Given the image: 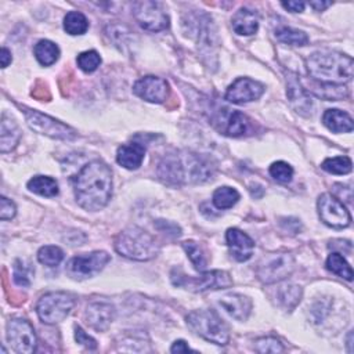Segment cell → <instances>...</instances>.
<instances>
[{
  "label": "cell",
  "instance_id": "cell-26",
  "mask_svg": "<svg viewBox=\"0 0 354 354\" xmlns=\"http://www.w3.org/2000/svg\"><path fill=\"white\" fill-rule=\"evenodd\" d=\"M28 189L41 196H55L58 194V184L48 176H35L28 181Z\"/></svg>",
  "mask_w": 354,
  "mask_h": 354
},
{
  "label": "cell",
  "instance_id": "cell-35",
  "mask_svg": "<svg viewBox=\"0 0 354 354\" xmlns=\"http://www.w3.org/2000/svg\"><path fill=\"white\" fill-rule=\"evenodd\" d=\"M76 62H77V66L83 71V72H87V73H91L94 72L100 64H101V57L97 51L94 50H90V51H83L77 55L76 58Z\"/></svg>",
  "mask_w": 354,
  "mask_h": 354
},
{
  "label": "cell",
  "instance_id": "cell-25",
  "mask_svg": "<svg viewBox=\"0 0 354 354\" xmlns=\"http://www.w3.org/2000/svg\"><path fill=\"white\" fill-rule=\"evenodd\" d=\"M303 88L307 93H313L317 97H321L325 100H332V101L347 97V88L343 84H340V86L324 84V83H318V82L313 80L310 87H303Z\"/></svg>",
  "mask_w": 354,
  "mask_h": 354
},
{
  "label": "cell",
  "instance_id": "cell-19",
  "mask_svg": "<svg viewBox=\"0 0 354 354\" xmlns=\"http://www.w3.org/2000/svg\"><path fill=\"white\" fill-rule=\"evenodd\" d=\"M220 306L235 319L245 321L252 311V300L248 296L232 293L220 300Z\"/></svg>",
  "mask_w": 354,
  "mask_h": 354
},
{
  "label": "cell",
  "instance_id": "cell-4",
  "mask_svg": "<svg viewBox=\"0 0 354 354\" xmlns=\"http://www.w3.org/2000/svg\"><path fill=\"white\" fill-rule=\"evenodd\" d=\"M115 249L119 254L138 261L151 260L159 252L155 238L138 227H127L115 238Z\"/></svg>",
  "mask_w": 354,
  "mask_h": 354
},
{
  "label": "cell",
  "instance_id": "cell-16",
  "mask_svg": "<svg viewBox=\"0 0 354 354\" xmlns=\"http://www.w3.org/2000/svg\"><path fill=\"white\" fill-rule=\"evenodd\" d=\"M214 123L217 129L231 137H238L245 134L249 130V119L238 112V111H230L227 108L220 109L214 118Z\"/></svg>",
  "mask_w": 354,
  "mask_h": 354
},
{
  "label": "cell",
  "instance_id": "cell-13",
  "mask_svg": "<svg viewBox=\"0 0 354 354\" xmlns=\"http://www.w3.org/2000/svg\"><path fill=\"white\" fill-rule=\"evenodd\" d=\"M7 340L11 348L19 354H30L36 350V333L28 319H10L7 322Z\"/></svg>",
  "mask_w": 354,
  "mask_h": 354
},
{
  "label": "cell",
  "instance_id": "cell-23",
  "mask_svg": "<svg viewBox=\"0 0 354 354\" xmlns=\"http://www.w3.org/2000/svg\"><path fill=\"white\" fill-rule=\"evenodd\" d=\"M21 138V131L14 119L3 113L0 122V151L3 153L14 149Z\"/></svg>",
  "mask_w": 354,
  "mask_h": 354
},
{
  "label": "cell",
  "instance_id": "cell-32",
  "mask_svg": "<svg viewBox=\"0 0 354 354\" xmlns=\"http://www.w3.org/2000/svg\"><path fill=\"white\" fill-rule=\"evenodd\" d=\"M277 39L281 43L289 44V46H304L308 43V36L303 30L292 29V28H281L275 32Z\"/></svg>",
  "mask_w": 354,
  "mask_h": 354
},
{
  "label": "cell",
  "instance_id": "cell-27",
  "mask_svg": "<svg viewBox=\"0 0 354 354\" xmlns=\"http://www.w3.org/2000/svg\"><path fill=\"white\" fill-rule=\"evenodd\" d=\"M33 54L41 65L50 66L58 59L59 48L55 43H53L50 40H40L36 43V46L33 48Z\"/></svg>",
  "mask_w": 354,
  "mask_h": 354
},
{
  "label": "cell",
  "instance_id": "cell-28",
  "mask_svg": "<svg viewBox=\"0 0 354 354\" xmlns=\"http://www.w3.org/2000/svg\"><path fill=\"white\" fill-rule=\"evenodd\" d=\"M87 28H88V21L80 11H69L64 17V29L66 30V33L72 36L86 33Z\"/></svg>",
  "mask_w": 354,
  "mask_h": 354
},
{
  "label": "cell",
  "instance_id": "cell-3",
  "mask_svg": "<svg viewBox=\"0 0 354 354\" xmlns=\"http://www.w3.org/2000/svg\"><path fill=\"white\" fill-rule=\"evenodd\" d=\"M306 68L313 80L324 84H344L353 77V58L330 50L313 53L306 59Z\"/></svg>",
  "mask_w": 354,
  "mask_h": 354
},
{
  "label": "cell",
  "instance_id": "cell-5",
  "mask_svg": "<svg viewBox=\"0 0 354 354\" xmlns=\"http://www.w3.org/2000/svg\"><path fill=\"white\" fill-rule=\"evenodd\" d=\"M188 326L201 337L224 346L230 340V329L213 310H195L187 315Z\"/></svg>",
  "mask_w": 354,
  "mask_h": 354
},
{
  "label": "cell",
  "instance_id": "cell-40",
  "mask_svg": "<svg viewBox=\"0 0 354 354\" xmlns=\"http://www.w3.org/2000/svg\"><path fill=\"white\" fill-rule=\"evenodd\" d=\"M75 339H76V342H77L79 344L84 346V347L88 348V350L97 348V342H95L91 336H88L80 326H76V328H75Z\"/></svg>",
  "mask_w": 354,
  "mask_h": 354
},
{
  "label": "cell",
  "instance_id": "cell-43",
  "mask_svg": "<svg viewBox=\"0 0 354 354\" xmlns=\"http://www.w3.org/2000/svg\"><path fill=\"white\" fill-rule=\"evenodd\" d=\"M170 351L171 353H188V351H192L188 344L184 342V340H176L173 343V346L170 347Z\"/></svg>",
  "mask_w": 354,
  "mask_h": 354
},
{
  "label": "cell",
  "instance_id": "cell-24",
  "mask_svg": "<svg viewBox=\"0 0 354 354\" xmlns=\"http://www.w3.org/2000/svg\"><path fill=\"white\" fill-rule=\"evenodd\" d=\"M322 123L333 133H350L354 129L353 118L340 109H326L322 115Z\"/></svg>",
  "mask_w": 354,
  "mask_h": 354
},
{
  "label": "cell",
  "instance_id": "cell-18",
  "mask_svg": "<svg viewBox=\"0 0 354 354\" xmlns=\"http://www.w3.org/2000/svg\"><path fill=\"white\" fill-rule=\"evenodd\" d=\"M113 318H115V308L109 303L94 301L87 306V310H86L87 324L98 332L106 330L111 322L113 321Z\"/></svg>",
  "mask_w": 354,
  "mask_h": 354
},
{
  "label": "cell",
  "instance_id": "cell-11",
  "mask_svg": "<svg viewBox=\"0 0 354 354\" xmlns=\"http://www.w3.org/2000/svg\"><path fill=\"white\" fill-rule=\"evenodd\" d=\"M317 209L321 221L328 227L342 230L348 227L351 223V216L348 210L346 209L343 202L332 194H322L318 198Z\"/></svg>",
  "mask_w": 354,
  "mask_h": 354
},
{
  "label": "cell",
  "instance_id": "cell-8",
  "mask_svg": "<svg viewBox=\"0 0 354 354\" xmlns=\"http://www.w3.org/2000/svg\"><path fill=\"white\" fill-rule=\"evenodd\" d=\"M295 268V260L290 253L275 252L261 257L256 274L263 283H274L288 278Z\"/></svg>",
  "mask_w": 354,
  "mask_h": 354
},
{
  "label": "cell",
  "instance_id": "cell-20",
  "mask_svg": "<svg viewBox=\"0 0 354 354\" xmlns=\"http://www.w3.org/2000/svg\"><path fill=\"white\" fill-rule=\"evenodd\" d=\"M145 148L138 142H130L120 145L116 152V162L124 169L134 170L138 169L144 160Z\"/></svg>",
  "mask_w": 354,
  "mask_h": 354
},
{
  "label": "cell",
  "instance_id": "cell-29",
  "mask_svg": "<svg viewBox=\"0 0 354 354\" xmlns=\"http://www.w3.org/2000/svg\"><path fill=\"white\" fill-rule=\"evenodd\" d=\"M212 201L217 209H230L239 201V192L232 187H220L213 192Z\"/></svg>",
  "mask_w": 354,
  "mask_h": 354
},
{
  "label": "cell",
  "instance_id": "cell-17",
  "mask_svg": "<svg viewBox=\"0 0 354 354\" xmlns=\"http://www.w3.org/2000/svg\"><path fill=\"white\" fill-rule=\"evenodd\" d=\"M225 241L230 248L231 256L238 261H246L252 257L254 249V241L243 231L238 228H228L225 232Z\"/></svg>",
  "mask_w": 354,
  "mask_h": 354
},
{
  "label": "cell",
  "instance_id": "cell-44",
  "mask_svg": "<svg viewBox=\"0 0 354 354\" xmlns=\"http://www.w3.org/2000/svg\"><path fill=\"white\" fill-rule=\"evenodd\" d=\"M0 58H1V68H7L8 64L11 62V59H12L11 51H10L7 47H3V48H1V55H0Z\"/></svg>",
  "mask_w": 354,
  "mask_h": 354
},
{
  "label": "cell",
  "instance_id": "cell-34",
  "mask_svg": "<svg viewBox=\"0 0 354 354\" xmlns=\"http://www.w3.org/2000/svg\"><path fill=\"white\" fill-rule=\"evenodd\" d=\"M64 259V252L58 246L53 245H46L41 246L37 252V260L48 267H55L58 266Z\"/></svg>",
  "mask_w": 354,
  "mask_h": 354
},
{
  "label": "cell",
  "instance_id": "cell-21",
  "mask_svg": "<svg viewBox=\"0 0 354 354\" xmlns=\"http://www.w3.org/2000/svg\"><path fill=\"white\" fill-rule=\"evenodd\" d=\"M286 94L290 100V104L295 106V109L297 112L306 113V111H311V100L308 98L307 91L300 84L297 75H295V73H289Z\"/></svg>",
  "mask_w": 354,
  "mask_h": 354
},
{
  "label": "cell",
  "instance_id": "cell-30",
  "mask_svg": "<svg viewBox=\"0 0 354 354\" xmlns=\"http://www.w3.org/2000/svg\"><path fill=\"white\" fill-rule=\"evenodd\" d=\"M326 268L332 271L333 274L351 281L353 279V270L351 266L347 263V260L337 252H333L326 259Z\"/></svg>",
  "mask_w": 354,
  "mask_h": 354
},
{
  "label": "cell",
  "instance_id": "cell-41",
  "mask_svg": "<svg viewBox=\"0 0 354 354\" xmlns=\"http://www.w3.org/2000/svg\"><path fill=\"white\" fill-rule=\"evenodd\" d=\"M14 281H15V283L22 285V286H28L29 285L28 275H26L25 270L19 266V261H17L15 267H14Z\"/></svg>",
  "mask_w": 354,
  "mask_h": 354
},
{
  "label": "cell",
  "instance_id": "cell-36",
  "mask_svg": "<svg viewBox=\"0 0 354 354\" xmlns=\"http://www.w3.org/2000/svg\"><path fill=\"white\" fill-rule=\"evenodd\" d=\"M278 297L281 300V303L288 308V310H292L299 301H300V297H301V289L296 285H288V286H283L279 293H278Z\"/></svg>",
  "mask_w": 354,
  "mask_h": 354
},
{
  "label": "cell",
  "instance_id": "cell-2",
  "mask_svg": "<svg viewBox=\"0 0 354 354\" xmlns=\"http://www.w3.org/2000/svg\"><path fill=\"white\" fill-rule=\"evenodd\" d=\"M159 177L171 185L184 183H203L212 178L210 163L191 152H178L166 155L158 167Z\"/></svg>",
  "mask_w": 354,
  "mask_h": 354
},
{
  "label": "cell",
  "instance_id": "cell-15",
  "mask_svg": "<svg viewBox=\"0 0 354 354\" xmlns=\"http://www.w3.org/2000/svg\"><path fill=\"white\" fill-rule=\"evenodd\" d=\"M133 91L136 95L148 102L160 104L169 95V84L162 77L145 76L134 83Z\"/></svg>",
  "mask_w": 354,
  "mask_h": 354
},
{
  "label": "cell",
  "instance_id": "cell-1",
  "mask_svg": "<svg viewBox=\"0 0 354 354\" xmlns=\"http://www.w3.org/2000/svg\"><path fill=\"white\" fill-rule=\"evenodd\" d=\"M76 202L88 212L105 207L112 195V171L102 160H91L72 178Z\"/></svg>",
  "mask_w": 354,
  "mask_h": 354
},
{
  "label": "cell",
  "instance_id": "cell-9",
  "mask_svg": "<svg viewBox=\"0 0 354 354\" xmlns=\"http://www.w3.org/2000/svg\"><path fill=\"white\" fill-rule=\"evenodd\" d=\"M25 113V119L28 126L40 134L48 136L51 138H58V140H72L76 137V130L69 127L68 124H64L59 120H55L54 118L44 115L39 111L35 109H28L22 108Z\"/></svg>",
  "mask_w": 354,
  "mask_h": 354
},
{
  "label": "cell",
  "instance_id": "cell-12",
  "mask_svg": "<svg viewBox=\"0 0 354 354\" xmlns=\"http://www.w3.org/2000/svg\"><path fill=\"white\" fill-rule=\"evenodd\" d=\"M133 15L138 25L149 32H159L169 26V17L158 1H136L133 4Z\"/></svg>",
  "mask_w": 354,
  "mask_h": 354
},
{
  "label": "cell",
  "instance_id": "cell-39",
  "mask_svg": "<svg viewBox=\"0 0 354 354\" xmlns=\"http://www.w3.org/2000/svg\"><path fill=\"white\" fill-rule=\"evenodd\" d=\"M17 213V207L12 201L7 199L6 196L0 198V218L1 220H11Z\"/></svg>",
  "mask_w": 354,
  "mask_h": 354
},
{
  "label": "cell",
  "instance_id": "cell-6",
  "mask_svg": "<svg viewBox=\"0 0 354 354\" xmlns=\"http://www.w3.org/2000/svg\"><path fill=\"white\" fill-rule=\"evenodd\" d=\"M76 303V297L69 292H50L43 295L36 306L41 322L53 325L64 321Z\"/></svg>",
  "mask_w": 354,
  "mask_h": 354
},
{
  "label": "cell",
  "instance_id": "cell-31",
  "mask_svg": "<svg viewBox=\"0 0 354 354\" xmlns=\"http://www.w3.org/2000/svg\"><path fill=\"white\" fill-rule=\"evenodd\" d=\"M183 248L184 250L187 252L189 260L192 261L194 267L198 270V271H203L207 266V257H206V253L203 250V248L194 242V241H187L183 243Z\"/></svg>",
  "mask_w": 354,
  "mask_h": 354
},
{
  "label": "cell",
  "instance_id": "cell-42",
  "mask_svg": "<svg viewBox=\"0 0 354 354\" xmlns=\"http://www.w3.org/2000/svg\"><path fill=\"white\" fill-rule=\"evenodd\" d=\"M282 6L292 12H300L304 10L306 4L303 1H282Z\"/></svg>",
  "mask_w": 354,
  "mask_h": 354
},
{
  "label": "cell",
  "instance_id": "cell-10",
  "mask_svg": "<svg viewBox=\"0 0 354 354\" xmlns=\"http://www.w3.org/2000/svg\"><path fill=\"white\" fill-rule=\"evenodd\" d=\"M109 260L111 256L104 250L77 254L68 261L65 271L73 279H86L98 274Z\"/></svg>",
  "mask_w": 354,
  "mask_h": 354
},
{
  "label": "cell",
  "instance_id": "cell-37",
  "mask_svg": "<svg viewBox=\"0 0 354 354\" xmlns=\"http://www.w3.org/2000/svg\"><path fill=\"white\" fill-rule=\"evenodd\" d=\"M270 174L271 177L278 181V183H282V184H286L292 180L293 177V169L289 163L286 162H282V160H278V162H274L271 166H270Z\"/></svg>",
  "mask_w": 354,
  "mask_h": 354
},
{
  "label": "cell",
  "instance_id": "cell-22",
  "mask_svg": "<svg viewBox=\"0 0 354 354\" xmlns=\"http://www.w3.org/2000/svg\"><path fill=\"white\" fill-rule=\"evenodd\" d=\"M231 25L235 33L238 35H243V36H249L257 32L259 29V17L254 11L249 10V8H239L232 19H231Z\"/></svg>",
  "mask_w": 354,
  "mask_h": 354
},
{
  "label": "cell",
  "instance_id": "cell-38",
  "mask_svg": "<svg viewBox=\"0 0 354 354\" xmlns=\"http://www.w3.org/2000/svg\"><path fill=\"white\" fill-rule=\"evenodd\" d=\"M254 350L257 353H282L283 351V346L282 343L275 339V337H261V339H257L256 343H254Z\"/></svg>",
  "mask_w": 354,
  "mask_h": 354
},
{
  "label": "cell",
  "instance_id": "cell-14",
  "mask_svg": "<svg viewBox=\"0 0 354 354\" xmlns=\"http://www.w3.org/2000/svg\"><path fill=\"white\" fill-rule=\"evenodd\" d=\"M264 93V86L250 77H238L225 91V100L232 104L254 101Z\"/></svg>",
  "mask_w": 354,
  "mask_h": 354
},
{
  "label": "cell",
  "instance_id": "cell-45",
  "mask_svg": "<svg viewBox=\"0 0 354 354\" xmlns=\"http://www.w3.org/2000/svg\"><path fill=\"white\" fill-rule=\"evenodd\" d=\"M330 4V1H310V7H313L315 11H324Z\"/></svg>",
  "mask_w": 354,
  "mask_h": 354
},
{
  "label": "cell",
  "instance_id": "cell-7",
  "mask_svg": "<svg viewBox=\"0 0 354 354\" xmlns=\"http://www.w3.org/2000/svg\"><path fill=\"white\" fill-rule=\"evenodd\" d=\"M171 282L176 286H181L191 292H203L209 289H224L232 285V279L228 272L214 270L203 272L198 277L185 275L181 270L174 268L171 271Z\"/></svg>",
  "mask_w": 354,
  "mask_h": 354
},
{
  "label": "cell",
  "instance_id": "cell-33",
  "mask_svg": "<svg viewBox=\"0 0 354 354\" xmlns=\"http://www.w3.org/2000/svg\"><path fill=\"white\" fill-rule=\"evenodd\" d=\"M321 167L332 174H347L351 171L353 163L348 156H335L325 159Z\"/></svg>",
  "mask_w": 354,
  "mask_h": 354
}]
</instances>
